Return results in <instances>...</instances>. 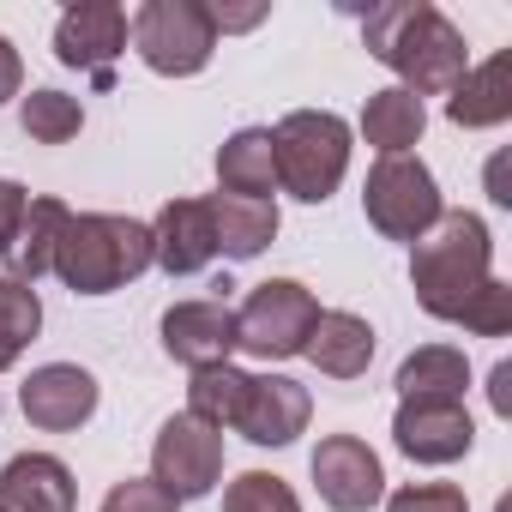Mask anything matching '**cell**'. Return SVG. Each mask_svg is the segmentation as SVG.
Returning a JSON list of instances; mask_svg holds the SVG:
<instances>
[{
    "label": "cell",
    "instance_id": "10",
    "mask_svg": "<svg viewBox=\"0 0 512 512\" xmlns=\"http://www.w3.org/2000/svg\"><path fill=\"white\" fill-rule=\"evenodd\" d=\"M314 488L332 512H374L386 500V470L368 440L356 434H326L314 446Z\"/></svg>",
    "mask_w": 512,
    "mask_h": 512
},
{
    "label": "cell",
    "instance_id": "5",
    "mask_svg": "<svg viewBox=\"0 0 512 512\" xmlns=\"http://www.w3.org/2000/svg\"><path fill=\"white\" fill-rule=\"evenodd\" d=\"M127 25H133L139 61L157 79H193L217 55V25H211L205 0H145Z\"/></svg>",
    "mask_w": 512,
    "mask_h": 512
},
{
    "label": "cell",
    "instance_id": "33",
    "mask_svg": "<svg viewBox=\"0 0 512 512\" xmlns=\"http://www.w3.org/2000/svg\"><path fill=\"white\" fill-rule=\"evenodd\" d=\"M266 19V7H241V13H229V7H211V25H217V37L223 31H253Z\"/></svg>",
    "mask_w": 512,
    "mask_h": 512
},
{
    "label": "cell",
    "instance_id": "30",
    "mask_svg": "<svg viewBox=\"0 0 512 512\" xmlns=\"http://www.w3.org/2000/svg\"><path fill=\"white\" fill-rule=\"evenodd\" d=\"M103 512H181V500L169 488H157L151 476H127L103 494Z\"/></svg>",
    "mask_w": 512,
    "mask_h": 512
},
{
    "label": "cell",
    "instance_id": "1",
    "mask_svg": "<svg viewBox=\"0 0 512 512\" xmlns=\"http://www.w3.org/2000/svg\"><path fill=\"white\" fill-rule=\"evenodd\" d=\"M362 43L380 67L398 73V85L422 103V97H452L470 73V49L464 31L428 7V0H386L362 19Z\"/></svg>",
    "mask_w": 512,
    "mask_h": 512
},
{
    "label": "cell",
    "instance_id": "23",
    "mask_svg": "<svg viewBox=\"0 0 512 512\" xmlns=\"http://www.w3.org/2000/svg\"><path fill=\"white\" fill-rule=\"evenodd\" d=\"M470 392V362L452 344H422L416 356L398 362V398H458Z\"/></svg>",
    "mask_w": 512,
    "mask_h": 512
},
{
    "label": "cell",
    "instance_id": "32",
    "mask_svg": "<svg viewBox=\"0 0 512 512\" xmlns=\"http://www.w3.org/2000/svg\"><path fill=\"white\" fill-rule=\"evenodd\" d=\"M25 91V61H19V49L0 37V103H13Z\"/></svg>",
    "mask_w": 512,
    "mask_h": 512
},
{
    "label": "cell",
    "instance_id": "29",
    "mask_svg": "<svg viewBox=\"0 0 512 512\" xmlns=\"http://www.w3.org/2000/svg\"><path fill=\"white\" fill-rule=\"evenodd\" d=\"M386 512H470V500L452 482H404L398 494H386Z\"/></svg>",
    "mask_w": 512,
    "mask_h": 512
},
{
    "label": "cell",
    "instance_id": "14",
    "mask_svg": "<svg viewBox=\"0 0 512 512\" xmlns=\"http://www.w3.org/2000/svg\"><path fill=\"white\" fill-rule=\"evenodd\" d=\"M235 350V308L223 296H199V302H175L163 314V356L181 368H217Z\"/></svg>",
    "mask_w": 512,
    "mask_h": 512
},
{
    "label": "cell",
    "instance_id": "35",
    "mask_svg": "<svg viewBox=\"0 0 512 512\" xmlns=\"http://www.w3.org/2000/svg\"><path fill=\"white\" fill-rule=\"evenodd\" d=\"M488 199H494V205H512V181H506V157H494V163H488Z\"/></svg>",
    "mask_w": 512,
    "mask_h": 512
},
{
    "label": "cell",
    "instance_id": "12",
    "mask_svg": "<svg viewBox=\"0 0 512 512\" xmlns=\"http://www.w3.org/2000/svg\"><path fill=\"white\" fill-rule=\"evenodd\" d=\"M97 374H85L79 362H49V368H31V380L19 386V404H25V422L43 428V434H79L91 416H97Z\"/></svg>",
    "mask_w": 512,
    "mask_h": 512
},
{
    "label": "cell",
    "instance_id": "21",
    "mask_svg": "<svg viewBox=\"0 0 512 512\" xmlns=\"http://www.w3.org/2000/svg\"><path fill=\"white\" fill-rule=\"evenodd\" d=\"M446 121L452 127H500V121H512V55H494V61L470 67L464 85L446 97Z\"/></svg>",
    "mask_w": 512,
    "mask_h": 512
},
{
    "label": "cell",
    "instance_id": "2",
    "mask_svg": "<svg viewBox=\"0 0 512 512\" xmlns=\"http://www.w3.org/2000/svg\"><path fill=\"white\" fill-rule=\"evenodd\" d=\"M494 278V235L476 211H440V223L410 247V290L428 320H452Z\"/></svg>",
    "mask_w": 512,
    "mask_h": 512
},
{
    "label": "cell",
    "instance_id": "31",
    "mask_svg": "<svg viewBox=\"0 0 512 512\" xmlns=\"http://www.w3.org/2000/svg\"><path fill=\"white\" fill-rule=\"evenodd\" d=\"M25 205H31V193H25L19 181H0V253L13 247V235H19V223H25Z\"/></svg>",
    "mask_w": 512,
    "mask_h": 512
},
{
    "label": "cell",
    "instance_id": "13",
    "mask_svg": "<svg viewBox=\"0 0 512 512\" xmlns=\"http://www.w3.org/2000/svg\"><path fill=\"white\" fill-rule=\"evenodd\" d=\"M314 398L302 380L290 374H247V398L235 416V434H247L253 446H290L296 434H308Z\"/></svg>",
    "mask_w": 512,
    "mask_h": 512
},
{
    "label": "cell",
    "instance_id": "36",
    "mask_svg": "<svg viewBox=\"0 0 512 512\" xmlns=\"http://www.w3.org/2000/svg\"><path fill=\"white\" fill-rule=\"evenodd\" d=\"M13 362H19V356H13V350H0V374H7V368H13Z\"/></svg>",
    "mask_w": 512,
    "mask_h": 512
},
{
    "label": "cell",
    "instance_id": "18",
    "mask_svg": "<svg viewBox=\"0 0 512 512\" xmlns=\"http://www.w3.org/2000/svg\"><path fill=\"white\" fill-rule=\"evenodd\" d=\"M67 223H73V211H67L61 199H49V193H37V199L25 205V223H19L13 247L0 253L13 284H31V290H37V278H49V272H55V247H61Z\"/></svg>",
    "mask_w": 512,
    "mask_h": 512
},
{
    "label": "cell",
    "instance_id": "26",
    "mask_svg": "<svg viewBox=\"0 0 512 512\" xmlns=\"http://www.w3.org/2000/svg\"><path fill=\"white\" fill-rule=\"evenodd\" d=\"M223 512H302L296 488L272 470H241L229 488H223Z\"/></svg>",
    "mask_w": 512,
    "mask_h": 512
},
{
    "label": "cell",
    "instance_id": "25",
    "mask_svg": "<svg viewBox=\"0 0 512 512\" xmlns=\"http://www.w3.org/2000/svg\"><path fill=\"white\" fill-rule=\"evenodd\" d=\"M19 127H25L37 145H67V139H79L85 109H79V97H67V91H31V97L19 103Z\"/></svg>",
    "mask_w": 512,
    "mask_h": 512
},
{
    "label": "cell",
    "instance_id": "28",
    "mask_svg": "<svg viewBox=\"0 0 512 512\" xmlns=\"http://www.w3.org/2000/svg\"><path fill=\"white\" fill-rule=\"evenodd\" d=\"M458 326L476 332V338H506V332H512V284L488 278V284L470 296V308L458 314Z\"/></svg>",
    "mask_w": 512,
    "mask_h": 512
},
{
    "label": "cell",
    "instance_id": "20",
    "mask_svg": "<svg viewBox=\"0 0 512 512\" xmlns=\"http://www.w3.org/2000/svg\"><path fill=\"white\" fill-rule=\"evenodd\" d=\"M217 187L235 193V199H272L278 193L272 127H241L217 145Z\"/></svg>",
    "mask_w": 512,
    "mask_h": 512
},
{
    "label": "cell",
    "instance_id": "15",
    "mask_svg": "<svg viewBox=\"0 0 512 512\" xmlns=\"http://www.w3.org/2000/svg\"><path fill=\"white\" fill-rule=\"evenodd\" d=\"M211 260H217V235L205 199H169L151 223V266H163L169 278H193Z\"/></svg>",
    "mask_w": 512,
    "mask_h": 512
},
{
    "label": "cell",
    "instance_id": "8",
    "mask_svg": "<svg viewBox=\"0 0 512 512\" xmlns=\"http://www.w3.org/2000/svg\"><path fill=\"white\" fill-rule=\"evenodd\" d=\"M151 482L169 488L175 500H205L223 482V434L193 422L187 410L169 416L151 440Z\"/></svg>",
    "mask_w": 512,
    "mask_h": 512
},
{
    "label": "cell",
    "instance_id": "4",
    "mask_svg": "<svg viewBox=\"0 0 512 512\" xmlns=\"http://www.w3.org/2000/svg\"><path fill=\"white\" fill-rule=\"evenodd\" d=\"M272 157L284 193H296L302 205H326L350 169V127L332 109H296L272 127Z\"/></svg>",
    "mask_w": 512,
    "mask_h": 512
},
{
    "label": "cell",
    "instance_id": "11",
    "mask_svg": "<svg viewBox=\"0 0 512 512\" xmlns=\"http://www.w3.org/2000/svg\"><path fill=\"white\" fill-rule=\"evenodd\" d=\"M127 37H133L127 7H115V0H79V7H67L61 25H55V61L91 73L97 85H109V61L127 49Z\"/></svg>",
    "mask_w": 512,
    "mask_h": 512
},
{
    "label": "cell",
    "instance_id": "16",
    "mask_svg": "<svg viewBox=\"0 0 512 512\" xmlns=\"http://www.w3.org/2000/svg\"><path fill=\"white\" fill-rule=\"evenodd\" d=\"M79 482L55 452H19L0 464V512H73Z\"/></svg>",
    "mask_w": 512,
    "mask_h": 512
},
{
    "label": "cell",
    "instance_id": "27",
    "mask_svg": "<svg viewBox=\"0 0 512 512\" xmlns=\"http://www.w3.org/2000/svg\"><path fill=\"white\" fill-rule=\"evenodd\" d=\"M37 332H43V302H37V290L0 278V350L25 356V344H31Z\"/></svg>",
    "mask_w": 512,
    "mask_h": 512
},
{
    "label": "cell",
    "instance_id": "3",
    "mask_svg": "<svg viewBox=\"0 0 512 512\" xmlns=\"http://www.w3.org/2000/svg\"><path fill=\"white\" fill-rule=\"evenodd\" d=\"M139 272H151V223H133L121 211H73L55 247V278L73 296H115Z\"/></svg>",
    "mask_w": 512,
    "mask_h": 512
},
{
    "label": "cell",
    "instance_id": "34",
    "mask_svg": "<svg viewBox=\"0 0 512 512\" xmlns=\"http://www.w3.org/2000/svg\"><path fill=\"white\" fill-rule=\"evenodd\" d=\"M506 386H512V362H500V368L488 374V398H494V410H500V416L512 410V392H506Z\"/></svg>",
    "mask_w": 512,
    "mask_h": 512
},
{
    "label": "cell",
    "instance_id": "6",
    "mask_svg": "<svg viewBox=\"0 0 512 512\" xmlns=\"http://www.w3.org/2000/svg\"><path fill=\"white\" fill-rule=\"evenodd\" d=\"M326 308L314 302L308 284L296 278H266V284H253L247 302L235 308V350L247 356H260V362H290L308 350V332Z\"/></svg>",
    "mask_w": 512,
    "mask_h": 512
},
{
    "label": "cell",
    "instance_id": "24",
    "mask_svg": "<svg viewBox=\"0 0 512 512\" xmlns=\"http://www.w3.org/2000/svg\"><path fill=\"white\" fill-rule=\"evenodd\" d=\"M241 398H247V374L241 368H229V362H217V368H199L193 380H187V416L193 422H205V428H235V416H241Z\"/></svg>",
    "mask_w": 512,
    "mask_h": 512
},
{
    "label": "cell",
    "instance_id": "19",
    "mask_svg": "<svg viewBox=\"0 0 512 512\" xmlns=\"http://www.w3.org/2000/svg\"><path fill=\"white\" fill-rule=\"evenodd\" d=\"M326 380H362L368 374V362H374V326L362 320V314H344V308H332V314H320L314 320V332H308V350H302Z\"/></svg>",
    "mask_w": 512,
    "mask_h": 512
},
{
    "label": "cell",
    "instance_id": "17",
    "mask_svg": "<svg viewBox=\"0 0 512 512\" xmlns=\"http://www.w3.org/2000/svg\"><path fill=\"white\" fill-rule=\"evenodd\" d=\"M211 235L223 260H260V253L278 241V199H235V193H211Z\"/></svg>",
    "mask_w": 512,
    "mask_h": 512
},
{
    "label": "cell",
    "instance_id": "22",
    "mask_svg": "<svg viewBox=\"0 0 512 512\" xmlns=\"http://www.w3.org/2000/svg\"><path fill=\"white\" fill-rule=\"evenodd\" d=\"M422 127H428V109H422L404 85L368 91V103H362V139H368L380 157H410V145L422 139Z\"/></svg>",
    "mask_w": 512,
    "mask_h": 512
},
{
    "label": "cell",
    "instance_id": "7",
    "mask_svg": "<svg viewBox=\"0 0 512 512\" xmlns=\"http://www.w3.org/2000/svg\"><path fill=\"white\" fill-rule=\"evenodd\" d=\"M362 211L368 223L386 235V241H422L434 223H440V181L422 157H380L368 169V187H362Z\"/></svg>",
    "mask_w": 512,
    "mask_h": 512
},
{
    "label": "cell",
    "instance_id": "9",
    "mask_svg": "<svg viewBox=\"0 0 512 512\" xmlns=\"http://www.w3.org/2000/svg\"><path fill=\"white\" fill-rule=\"evenodd\" d=\"M392 440L410 464H458L476 446V422L458 398H398Z\"/></svg>",
    "mask_w": 512,
    "mask_h": 512
}]
</instances>
